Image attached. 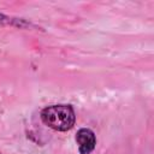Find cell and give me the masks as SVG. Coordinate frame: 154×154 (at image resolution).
I'll use <instances>...</instances> for the list:
<instances>
[{
    "label": "cell",
    "instance_id": "1",
    "mask_svg": "<svg viewBox=\"0 0 154 154\" xmlns=\"http://www.w3.org/2000/svg\"><path fill=\"white\" fill-rule=\"evenodd\" d=\"M41 120L55 131L71 130L76 122L75 109L71 105H51L41 111Z\"/></svg>",
    "mask_w": 154,
    "mask_h": 154
},
{
    "label": "cell",
    "instance_id": "2",
    "mask_svg": "<svg viewBox=\"0 0 154 154\" xmlns=\"http://www.w3.org/2000/svg\"><path fill=\"white\" fill-rule=\"evenodd\" d=\"M76 143L78 146L79 154H90L96 147V137L93 130L88 128H81L76 134Z\"/></svg>",
    "mask_w": 154,
    "mask_h": 154
},
{
    "label": "cell",
    "instance_id": "3",
    "mask_svg": "<svg viewBox=\"0 0 154 154\" xmlns=\"http://www.w3.org/2000/svg\"><path fill=\"white\" fill-rule=\"evenodd\" d=\"M6 25L17 26V28H26V26H30V23L25 22L22 18H14V17H10V16L0 13V26H6Z\"/></svg>",
    "mask_w": 154,
    "mask_h": 154
},
{
    "label": "cell",
    "instance_id": "4",
    "mask_svg": "<svg viewBox=\"0 0 154 154\" xmlns=\"http://www.w3.org/2000/svg\"><path fill=\"white\" fill-rule=\"evenodd\" d=\"M0 154H1V153H0Z\"/></svg>",
    "mask_w": 154,
    "mask_h": 154
}]
</instances>
